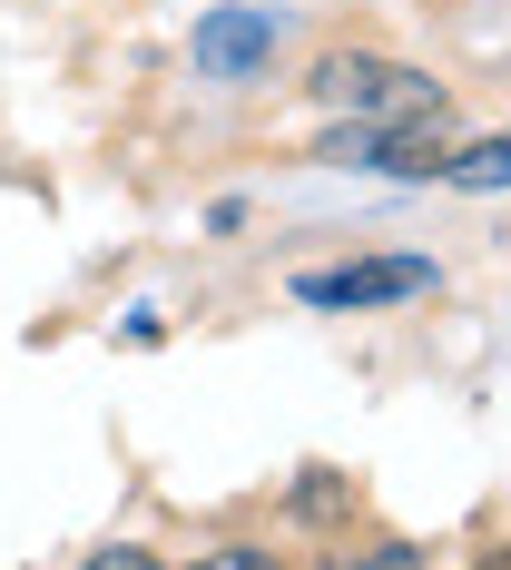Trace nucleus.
<instances>
[{
  "label": "nucleus",
  "mask_w": 511,
  "mask_h": 570,
  "mask_svg": "<svg viewBox=\"0 0 511 570\" xmlns=\"http://www.w3.org/2000/svg\"><path fill=\"white\" fill-rule=\"evenodd\" d=\"M315 99L325 109H364L374 128L384 118H433L443 109V89L423 79V69H403V59H364V50H335L325 69H315Z\"/></svg>",
  "instance_id": "nucleus-1"
},
{
  "label": "nucleus",
  "mask_w": 511,
  "mask_h": 570,
  "mask_svg": "<svg viewBox=\"0 0 511 570\" xmlns=\"http://www.w3.org/2000/svg\"><path fill=\"white\" fill-rule=\"evenodd\" d=\"M335 158L354 168H384V177H443L453 168V138H443V109L433 118H384V128H354V138H335Z\"/></svg>",
  "instance_id": "nucleus-2"
},
{
  "label": "nucleus",
  "mask_w": 511,
  "mask_h": 570,
  "mask_svg": "<svg viewBox=\"0 0 511 570\" xmlns=\"http://www.w3.org/2000/svg\"><path fill=\"white\" fill-rule=\"evenodd\" d=\"M433 266L423 256H364V266H335V276H295L305 305H394V295H423Z\"/></svg>",
  "instance_id": "nucleus-3"
},
{
  "label": "nucleus",
  "mask_w": 511,
  "mask_h": 570,
  "mask_svg": "<svg viewBox=\"0 0 511 570\" xmlns=\"http://www.w3.org/2000/svg\"><path fill=\"white\" fill-rule=\"evenodd\" d=\"M266 50H276V30H266L256 10H217V20H197V69H217V79H246Z\"/></svg>",
  "instance_id": "nucleus-4"
},
{
  "label": "nucleus",
  "mask_w": 511,
  "mask_h": 570,
  "mask_svg": "<svg viewBox=\"0 0 511 570\" xmlns=\"http://www.w3.org/2000/svg\"><path fill=\"white\" fill-rule=\"evenodd\" d=\"M453 187H511V138H482V148H453Z\"/></svg>",
  "instance_id": "nucleus-5"
},
{
  "label": "nucleus",
  "mask_w": 511,
  "mask_h": 570,
  "mask_svg": "<svg viewBox=\"0 0 511 570\" xmlns=\"http://www.w3.org/2000/svg\"><path fill=\"white\" fill-rule=\"evenodd\" d=\"M79 570H158V561H148V551H89Z\"/></svg>",
  "instance_id": "nucleus-6"
},
{
  "label": "nucleus",
  "mask_w": 511,
  "mask_h": 570,
  "mask_svg": "<svg viewBox=\"0 0 511 570\" xmlns=\"http://www.w3.org/2000/svg\"><path fill=\"white\" fill-rule=\"evenodd\" d=\"M197 570H276V561H266V551H207Z\"/></svg>",
  "instance_id": "nucleus-7"
},
{
  "label": "nucleus",
  "mask_w": 511,
  "mask_h": 570,
  "mask_svg": "<svg viewBox=\"0 0 511 570\" xmlns=\"http://www.w3.org/2000/svg\"><path fill=\"white\" fill-rule=\"evenodd\" d=\"M335 570H403V551H384V561H335Z\"/></svg>",
  "instance_id": "nucleus-8"
},
{
  "label": "nucleus",
  "mask_w": 511,
  "mask_h": 570,
  "mask_svg": "<svg viewBox=\"0 0 511 570\" xmlns=\"http://www.w3.org/2000/svg\"><path fill=\"white\" fill-rule=\"evenodd\" d=\"M492 570H511V561H492Z\"/></svg>",
  "instance_id": "nucleus-9"
}]
</instances>
